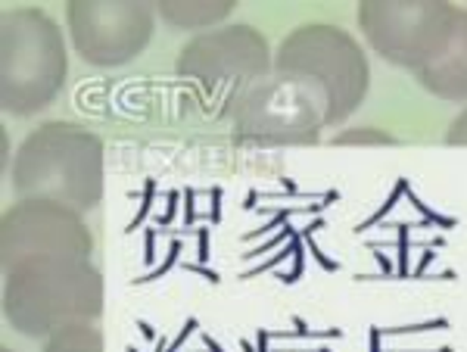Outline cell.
I'll return each instance as SVG.
<instances>
[{
  "instance_id": "cell-1",
  "label": "cell",
  "mask_w": 467,
  "mask_h": 352,
  "mask_svg": "<svg viewBox=\"0 0 467 352\" xmlns=\"http://www.w3.org/2000/svg\"><path fill=\"white\" fill-rule=\"evenodd\" d=\"M10 187L19 200H47L85 215L107 193V147L75 122H44L13 153Z\"/></svg>"
},
{
  "instance_id": "cell-2",
  "label": "cell",
  "mask_w": 467,
  "mask_h": 352,
  "mask_svg": "<svg viewBox=\"0 0 467 352\" xmlns=\"http://www.w3.org/2000/svg\"><path fill=\"white\" fill-rule=\"evenodd\" d=\"M4 274V316L32 340L94 325L107 305V281L90 259H35Z\"/></svg>"
},
{
  "instance_id": "cell-3",
  "label": "cell",
  "mask_w": 467,
  "mask_h": 352,
  "mask_svg": "<svg viewBox=\"0 0 467 352\" xmlns=\"http://www.w3.org/2000/svg\"><path fill=\"white\" fill-rule=\"evenodd\" d=\"M69 50L54 16L16 6L0 16V103L10 116H37L63 94Z\"/></svg>"
},
{
  "instance_id": "cell-4",
  "label": "cell",
  "mask_w": 467,
  "mask_h": 352,
  "mask_svg": "<svg viewBox=\"0 0 467 352\" xmlns=\"http://www.w3.org/2000/svg\"><path fill=\"white\" fill-rule=\"evenodd\" d=\"M275 72L296 78L321 97L327 125H340L365 103L371 66L365 47L330 22L299 26L277 44Z\"/></svg>"
},
{
  "instance_id": "cell-5",
  "label": "cell",
  "mask_w": 467,
  "mask_h": 352,
  "mask_svg": "<svg viewBox=\"0 0 467 352\" xmlns=\"http://www.w3.org/2000/svg\"><path fill=\"white\" fill-rule=\"evenodd\" d=\"M175 72L193 94L231 112L253 85L275 72V50L259 28L224 22L213 32L193 35L181 47Z\"/></svg>"
},
{
  "instance_id": "cell-6",
  "label": "cell",
  "mask_w": 467,
  "mask_h": 352,
  "mask_svg": "<svg viewBox=\"0 0 467 352\" xmlns=\"http://www.w3.org/2000/svg\"><path fill=\"white\" fill-rule=\"evenodd\" d=\"M462 6L442 0H368L356 19L368 47L399 69H420L449 47Z\"/></svg>"
},
{
  "instance_id": "cell-7",
  "label": "cell",
  "mask_w": 467,
  "mask_h": 352,
  "mask_svg": "<svg viewBox=\"0 0 467 352\" xmlns=\"http://www.w3.org/2000/svg\"><path fill=\"white\" fill-rule=\"evenodd\" d=\"M231 125L240 140L265 147L315 144L327 129V109L308 85L271 72L231 107Z\"/></svg>"
},
{
  "instance_id": "cell-8",
  "label": "cell",
  "mask_w": 467,
  "mask_h": 352,
  "mask_svg": "<svg viewBox=\"0 0 467 352\" xmlns=\"http://www.w3.org/2000/svg\"><path fill=\"white\" fill-rule=\"evenodd\" d=\"M66 28L75 54L97 69L134 63L153 41L156 6L140 0H72Z\"/></svg>"
},
{
  "instance_id": "cell-9",
  "label": "cell",
  "mask_w": 467,
  "mask_h": 352,
  "mask_svg": "<svg viewBox=\"0 0 467 352\" xmlns=\"http://www.w3.org/2000/svg\"><path fill=\"white\" fill-rule=\"evenodd\" d=\"M94 237L85 215L47 200H19L0 222L4 272L35 259H90Z\"/></svg>"
},
{
  "instance_id": "cell-10",
  "label": "cell",
  "mask_w": 467,
  "mask_h": 352,
  "mask_svg": "<svg viewBox=\"0 0 467 352\" xmlns=\"http://www.w3.org/2000/svg\"><path fill=\"white\" fill-rule=\"evenodd\" d=\"M414 78L427 94L440 97V100L467 103V10L458 13V26L449 47Z\"/></svg>"
},
{
  "instance_id": "cell-11",
  "label": "cell",
  "mask_w": 467,
  "mask_h": 352,
  "mask_svg": "<svg viewBox=\"0 0 467 352\" xmlns=\"http://www.w3.org/2000/svg\"><path fill=\"white\" fill-rule=\"evenodd\" d=\"M234 13V4L228 0H209V4H197V0H187V4H175V0H162L156 4V16L165 26L181 28V32H213V28L224 26Z\"/></svg>"
},
{
  "instance_id": "cell-12",
  "label": "cell",
  "mask_w": 467,
  "mask_h": 352,
  "mask_svg": "<svg viewBox=\"0 0 467 352\" xmlns=\"http://www.w3.org/2000/svg\"><path fill=\"white\" fill-rule=\"evenodd\" d=\"M41 352H107V340L94 325H75L47 336Z\"/></svg>"
},
{
  "instance_id": "cell-13",
  "label": "cell",
  "mask_w": 467,
  "mask_h": 352,
  "mask_svg": "<svg viewBox=\"0 0 467 352\" xmlns=\"http://www.w3.org/2000/svg\"><path fill=\"white\" fill-rule=\"evenodd\" d=\"M337 144H396V138L387 131L371 129V125H361V129L337 134Z\"/></svg>"
},
{
  "instance_id": "cell-14",
  "label": "cell",
  "mask_w": 467,
  "mask_h": 352,
  "mask_svg": "<svg viewBox=\"0 0 467 352\" xmlns=\"http://www.w3.org/2000/svg\"><path fill=\"white\" fill-rule=\"evenodd\" d=\"M446 144H449V147H467V107L449 122Z\"/></svg>"
},
{
  "instance_id": "cell-15",
  "label": "cell",
  "mask_w": 467,
  "mask_h": 352,
  "mask_svg": "<svg viewBox=\"0 0 467 352\" xmlns=\"http://www.w3.org/2000/svg\"><path fill=\"white\" fill-rule=\"evenodd\" d=\"M4 352H13V349H4Z\"/></svg>"
}]
</instances>
